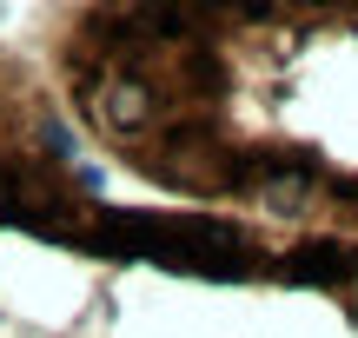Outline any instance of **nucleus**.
<instances>
[{
    "mask_svg": "<svg viewBox=\"0 0 358 338\" xmlns=\"http://www.w3.org/2000/svg\"><path fill=\"white\" fill-rule=\"evenodd\" d=\"M27 53L127 186L358 239V7H40Z\"/></svg>",
    "mask_w": 358,
    "mask_h": 338,
    "instance_id": "f257e3e1",
    "label": "nucleus"
},
{
    "mask_svg": "<svg viewBox=\"0 0 358 338\" xmlns=\"http://www.w3.org/2000/svg\"><path fill=\"white\" fill-rule=\"evenodd\" d=\"M0 338H358V239L127 186L0 40Z\"/></svg>",
    "mask_w": 358,
    "mask_h": 338,
    "instance_id": "f03ea898",
    "label": "nucleus"
}]
</instances>
